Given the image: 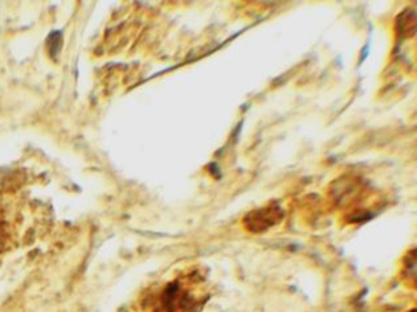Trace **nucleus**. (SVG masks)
Wrapping results in <instances>:
<instances>
[{
  "label": "nucleus",
  "mask_w": 417,
  "mask_h": 312,
  "mask_svg": "<svg viewBox=\"0 0 417 312\" xmlns=\"http://www.w3.org/2000/svg\"><path fill=\"white\" fill-rule=\"evenodd\" d=\"M198 269H184L139 295L125 312H201L208 290Z\"/></svg>",
  "instance_id": "nucleus-1"
}]
</instances>
